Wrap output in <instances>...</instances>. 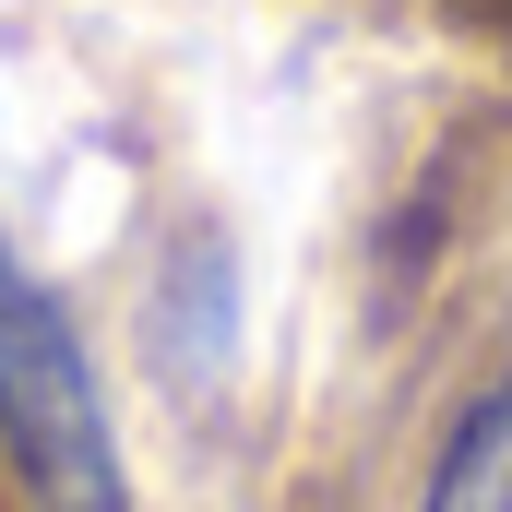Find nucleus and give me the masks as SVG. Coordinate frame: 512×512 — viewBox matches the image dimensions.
<instances>
[{
  "label": "nucleus",
  "instance_id": "nucleus-2",
  "mask_svg": "<svg viewBox=\"0 0 512 512\" xmlns=\"http://www.w3.org/2000/svg\"><path fill=\"white\" fill-rule=\"evenodd\" d=\"M417 512H512V370L453 417V441H441L429 501H417Z\"/></svg>",
  "mask_w": 512,
  "mask_h": 512
},
{
  "label": "nucleus",
  "instance_id": "nucleus-1",
  "mask_svg": "<svg viewBox=\"0 0 512 512\" xmlns=\"http://www.w3.org/2000/svg\"><path fill=\"white\" fill-rule=\"evenodd\" d=\"M0 453H12L36 512H131L96 358H84L72 310L36 286V262L12 239H0Z\"/></svg>",
  "mask_w": 512,
  "mask_h": 512
}]
</instances>
